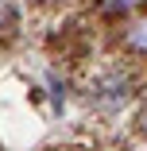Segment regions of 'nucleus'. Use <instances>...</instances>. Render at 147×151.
Wrapping results in <instances>:
<instances>
[{
  "mask_svg": "<svg viewBox=\"0 0 147 151\" xmlns=\"http://www.w3.org/2000/svg\"><path fill=\"white\" fill-rule=\"evenodd\" d=\"M8 19H12V8L4 4V0H0V23H8Z\"/></svg>",
  "mask_w": 147,
  "mask_h": 151,
  "instance_id": "f03ea898",
  "label": "nucleus"
},
{
  "mask_svg": "<svg viewBox=\"0 0 147 151\" xmlns=\"http://www.w3.org/2000/svg\"><path fill=\"white\" fill-rule=\"evenodd\" d=\"M143 0H101V8L112 12V16H124V12H136Z\"/></svg>",
  "mask_w": 147,
  "mask_h": 151,
  "instance_id": "f257e3e1",
  "label": "nucleus"
}]
</instances>
